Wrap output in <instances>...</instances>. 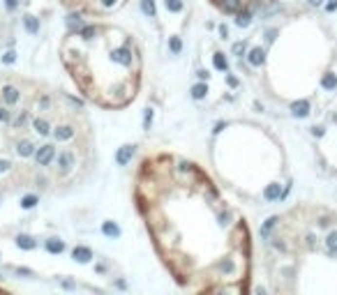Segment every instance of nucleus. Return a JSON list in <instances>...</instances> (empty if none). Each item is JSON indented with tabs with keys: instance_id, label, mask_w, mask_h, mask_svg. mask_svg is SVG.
Segmentation results:
<instances>
[{
	"instance_id": "nucleus-1",
	"label": "nucleus",
	"mask_w": 337,
	"mask_h": 295,
	"mask_svg": "<svg viewBox=\"0 0 337 295\" xmlns=\"http://www.w3.org/2000/svg\"><path fill=\"white\" fill-rule=\"evenodd\" d=\"M132 199L152 252L183 291H252L254 242L247 217L201 164L167 150L141 157Z\"/></svg>"
},
{
	"instance_id": "nucleus-2",
	"label": "nucleus",
	"mask_w": 337,
	"mask_h": 295,
	"mask_svg": "<svg viewBox=\"0 0 337 295\" xmlns=\"http://www.w3.org/2000/svg\"><path fill=\"white\" fill-rule=\"evenodd\" d=\"M266 275L273 293H337V212L296 203L263 231Z\"/></svg>"
},
{
	"instance_id": "nucleus-3",
	"label": "nucleus",
	"mask_w": 337,
	"mask_h": 295,
	"mask_svg": "<svg viewBox=\"0 0 337 295\" xmlns=\"http://www.w3.org/2000/svg\"><path fill=\"white\" fill-rule=\"evenodd\" d=\"M58 58L88 104L123 111L141 92L143 51L127 28L95 18L65 33Z\"/></svg>"
},
{
	"instance_id": "nucleus-4",
	"label": "nucleus",
	"mask_w": 337,
	"mask_h": 295,
	"mask_svg": "<svg viewBox=\"0 0 337 295\" xmlns=\"http://www.w3.org/2000/svg\"><path fill=\"white\" fill-rule=\"evenodd\" d=\"M62 7L76 12L81 17L90 18H109L118 14L130 0H58Z\"/></svg>"
},
{
	"instance_id": "nucleus-5",
	"label": "nucleus",
	"mask_w": 337,
	"mask_h": 295,
	"mask_svg": "<svg viewBox=\"0 0 337 295\" xmlns=\"http://www.w3.org/2000/svg\"><path fill=\"white\" fill-rule=\"evenodd\" d=\"M220 14L224 17H249L257 14L259 9H266L275 5L277 0H208Z\"/></svg>"
}]
</instances>
